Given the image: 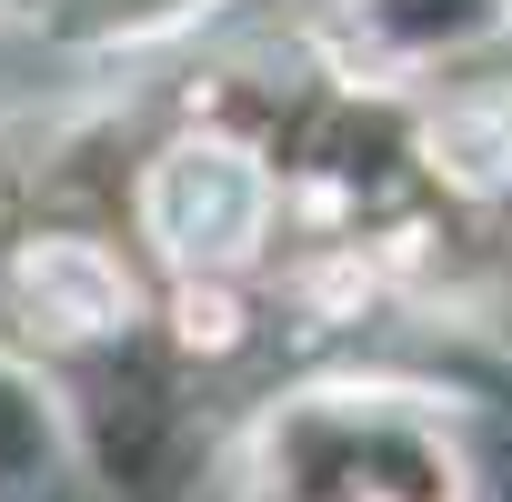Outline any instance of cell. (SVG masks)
Returning <instances> with one entry per match:
<instances>
[{"mask_svg":"<svg viewBox=\"0 0 512 502\" xmlns=\"http://www.w3.org/2000/svg\"><path fill=\"white\" fill-rule=\"evenodd\" d=\"M141 211H151V231H161V251L171 262H241L251 241H262V221H272V171L251 161V151H231V141H181L161 171H151V191H141Z\"/></svg>","mask_w":512,"mask_h":502,"instance_id":"6da1fadb","label":"cell"},{"mask_svg":"<svg viewBox=\"0 0 512 502\" xmlns=\"http://www.w3.org/2000/svg\"><path fill=\"white\" fill-rule=\"evenodd\" d=\"M11 282H21V302H31L51 332H71V342H101V332L131 322V272L111 262L101 241H71V231H61V241H31Z\"/></svg>","mask_w":512,"mask_h":502,"instance_id":"7a4b0ae2","label":"cell"},{"mask_svg":"<svg viewBox=\"0 0 512 502\" xmlns=\"http://www.w3.org/2000/svg\"><path fill=\"white\" fill-rule=\"evenodd\" d=\"M422 151H432V171H452L462 191H502V181H512V101H492V91L442 101L432 131H422Z\"/></svg>","mask_w":512,"mask_h":502,"instance_id":"3957f363","label":"cell"},{"mask_svg":"<svg viewBox=\"0 0 512 502\" xmlns=\"http://www.w3.org/2000/svg\"><path fill=\"white\" fill-rule=\"evenodd\" d=\"M181 342H191V352H231V342H241L231 292H201V282H191V292H181Z\"/></svg>","mask_w":512,"mask_h":502,"instance_id":"277c9868","label":"cell"}]
</instances>
